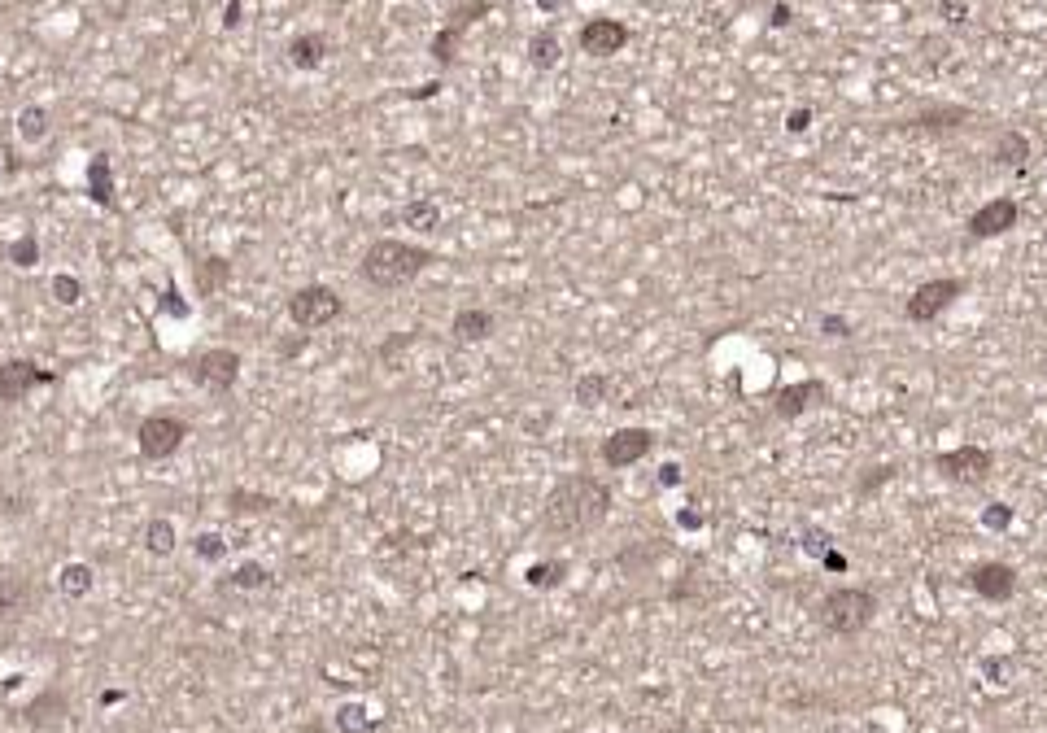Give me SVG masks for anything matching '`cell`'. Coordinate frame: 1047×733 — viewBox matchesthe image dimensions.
<instances>
[{
    "instance_id": "9c48e42d",
    "label": "cell",
    "mask_w": 1047,
    "mask_h": 733,
    "mask_svg": "<svg viewBox=\"0 0 1047 733\" xmlns=\"http://www.w3.org/2000/svg\"><path fill=\"white\" fill-rule=\"evenodd\" d=\"M965 280H956V275H943V280H925L917 293L904 302V315L908 323H934L938 315H943L947 306H956L960 297H965Z\"/></svg>"
},
{
    "instance_id": "74e56055",
    "label": "cell",
    "mask_w": 1047,
    "mask_h": 733,
    "mask_svg": "<svg viewBox=\"0 0 1047 733\" xmlns=\"http://www.w3.org/2000/svg\"><path fill=\"white\" fill-rule=\"evenodd\" d=\"M53 297H57V306H75L83 297V284L75 275H53Z\"/></svg>"
},
{
    "instance_id": "3957f363",
    "label": "cell",
    "mask_w": 1047,
    "mask_h": 733,
    "mask_svg": "<svg viewBox=\"0 0 1047 733\" xmlns=\"http://www.w3.org/2000/svg\"><path fill=\"white\" fill-rule=\"evenodd\" d=\"M873 616H877V598H873V590H864V585H838V590H829L821 603H816V620H821V629L834 633V638H860V633L873 624Z\"/></svg>"
},
{
    "instance_id": "1f68e13d",
    "label": "cell",
    "mask_w": 1047,
    "mask_h": 733,
    "mask_svg": "<svg viewBox=\"0 0 1047 733\" xmlns=\"http://www.w3.org/2000/svg\"><path fill=\"white\" fill-rule=\"evenodd\" d=\"M227 280H232V267H227L223 258H206V262H201V275H197V293H201V297H214Z\"/></svg>"
},
{
    "instance_id": "f6af8a7d",
    "label": "cell",
    "mask_w": 1047,
    "mask_h": 733,
    "mask_svg": "<svg viewBox=\"0 0 1047 733\" xmlns=\"http://www.w3.org/2000/svg\"><path fill=\"white\" fill-rule=\"evenodd\" d=\"M808 127H812V110H808V105H799V110L786 114V131H790V136H799V131H808Z\"/></svg>"
},
{
    "instance_id": "ee69618b",
    "label": "cell",
    "mask_w": 1047,
    "mask_h": 733,
    "mask_svg": "<svg viewBox=\"0 0 1047 733\" xmlns=\"http://www.w3.org/2000/svg\"><path fill=\"white\" fill-rule=\"evenodd\" d=\"M982 524H986V528H995V533H1000V528H1008V524H1013V511H1008L1004 502H991V507L982 511Z\"/></svg>"
},
{
    "instance_id": "e575fe53",
    "label": "cell",
    "mask_w": 1047,
    "mask_h": 733,
    "mask_svg": "<svg viewBox=\"0 0 1047 733\" xmlns=\"http://www.w3.org/2000/svg\"><path fill=\"white\" fill-rule=\"evenodd\" d=\"M659 555H664V546H651V550H646V546H633V550H620L616 563H620V568L629 572V576H637V568H651Z\"/></svg>"
},
{
    "instance_id": "d6986e66",
    "label": "cell",
    "mask_w": 1047,
    "mask_h": 733,
    "mask_svg": "<svg viewBox=\"0 0 1047 733\" xmlns=\"http://www.w3.org/2000/svg\"><path fill=\"white\" fill-rule=\"evenodd\" d=\"M284 53H288V62H293L297 70H319L323 62H328L332 44H328V35H323V31H302V35L288 40Z\"/></svg>"
},
{
    "instance_id": "f5cc1de1",
    "label": "cell",
    "mask_w": 1047,
    "mask_h": 733,
    "mask_svg": "<svg viewBox=\"0 0 1047 733\" xmlns=\"http://www.w3.org/2000/svg\"><path fill=\"white\" fill-rule=\"evenodd\" d=\"M559 5H563V0H537V9H546V14H555Z\"/></svg>"
},
{
    "instance_id": "484cf974",
    "label": "cell",
    "mask_w": 1047,
    "mask_h": 733,
    "mask_svg": "<svg viewBox=\"0 0 1047 733\" xmlns=\"http://www.w3.org/2000/svg\"><path fill=\"white\" fill-rule=\"evenodd\" d=\"M402 223L415 227L419 236H428V232H437V227H441V206L432 197H415V201H406V206H402Z\"/></svg>"
},
{
    "instance_id": "7dc6e473",
    "label": "cell",
    "mask_w": 1047,
    "mask_h": 733,
    "mask_svg": "<svg viewBox=\"0 0 1047 733\" xmlns=\"http://www.w3.org/2000/svg\"><path fill=\"white\" fill-rule=\"evenodd\" d=\"M790 18H794V14H790V5H786V0H777L773 14H768V27H773V31H786V27H790Z\"/></svg>"
},
{
    "instance_id": "f1b7e54d",
    "label": "cell",
    "mask_w": 1047,
    "mask_h": 733,
    "mask_svg": "<svg viewBox=\"0 0 1047 733\" xmlns=\"http://www.w3.org/2000/svg\"><path fill=\"white\" fill-rule=\"evenodd\" d=\"M275 581L267 563H240V568L227 576V590H267V585Z\"/></svg>"
},
{
    "instance_id": "816d5d0a",
    "label": "cell",
    "mask_w": 1047,
    "mask_h": 733,
    "mask_svg": "<svg viewBox=\"0 0 1047 733\" xmlns=\"http://www.w3.org/2000/svg\"><path fill=\"white\" fill-rule=\"evenodd\" d=\"M223 22H227V27H236V22H240V0H232V5H227V18H223Z\"/></svg>"
},
{
    "instance_id": "681fc988",
    "label": "cell",
    "mask_w": 1047,
    "mask_h": 733,
    "mask_svg": "<svg viewBox=\"0 0 1047 733\" xmlns=\"http://www.w3.org/2000/svg\"><path fill=\"white\" fill-rule=\"evenodd\" d=\"M441 92V79H432V83H419V88L411 92V101H428V96H437Z\"/></svg>"
},
{
    "instance_id": "836d02e7",
    "label": "cell",
    "mask_w": 1047,
    "mask_h": 733,
    "mask_svg": "<svg viewBox=\"0 0 1047 733\" xmlns=\"http://www.w3.org/2000/svg\"><path fill=\"white\" fill-rule=\"evenodd\" d=\"M192 555L206 559V563H223L227 559V542L219 533H197V537H192Z\"/></svg>"
},
{
    "instance_id": "8fae6325",
    "label": "cell",
    "mask_w": 1047,
    "mask_h": 733,
    "mask_svg": "<svg viewBox=\"0 0 1047 733\" xmlns=\"http://www.w3.org/2000/svg\"><path fill=\"white\" fill-rule=\"evenodd\" d=\"M70 694L62 686H44L35 699L22 703V725L31 733H62L70 725Z\"/></svg>"
},
{
    "instance_id": "8d00e7d4",
    "label": "cell",
    "mask_w": 1047,
    "mask_h": 733,
    "mask_svg": "<svg viewBox=\"0 0 1047 733\" xmlns=\"http://www.w3.org/2000/svg\"><path fill=\"white\" fill-rule=\"evenodd\" d=\"M9 262H14V267H35V262H40V245H35V236H22L18 245H9Z\"/></svg>"
},
{
    "instance_id": "bcb514c9",
    "label": "cell",
    "mask_w": 1047,
    "mask_h": 733,
    "mask_svg": "<svg viewBox=\"0 0 1047 733\" xmlns=\"http://www.w3.org/2000/svg\"><path fill=\"white\" fill-rule=\"evenodd\" d=\"M982 668L991 672V681H995V686H1008V672H1013V659H986Z\"/></svg>"
},
{
    "instance_id": "7402d4cb",
    "label": "cell",
    "mask_w": 1047,
    "mask_h": 733,
    "mask_svg": "<svg viewBox=\"0 0 1047 733\" xmlns=\"http://www.w3.org/2000/svg\"><path fill=\"white\" fill-rule=\"evenodd\" d=\"M969 114L965 105H930V110H921V114H912V123L904 127H930V131H952L960 123H969Z\"/></svg>"
},
{
    "instance_id": "4316f807",
    "label": "cell",
    "mask_w": 1047,
    "mask_h": 733,
    "mask_svg": "<svg viewBox=\"0 0 1047 733\" xmlns=\"http://www.w3.org/2000/svg\"><path fill=\"white\" fill-rule=\"evenodd\" d=\"M572 398L581 406H603L611 398V376H603V371H585V376H576Z\"/></svg>"
},
{
    "instance_id": "52a82bcc",
    "label": "cell",
    "mask_w": 1047,
    "mask_h": 733,
    "mask_svg": "<svg viewBox=\"0 0 1047 733\" xmlns=\"http://www.w3.org/2000/svg\"><path fill=\"white\" fill-rule=\"evenodd\" d=\"M40 581L31 572H0V629L31 620L40 611Z\"/></svg>"
},
{
    "instance_id": "83f0119b",
    "label": "cell",
    "mask_w": 1047,
    "mask_h": 733,
    "mask_svg": "<svg viewBox=\"0 0 1047 733\" xmlns=\"http://www.w3.org/2000/svg\"><path fill=\"white\" fill-rule=\"evenodd\" d=\"M92 581H96V572L88 568V563H66V568L57 572V590H62L66 598H88Z\"/></svg>"
},
{
    "instance_id": "5b68a950",
    "label": "cell",
    "mask_w": 1047,
    "mask_h": 733,
    "mask_svg": "<svg viewBox=\"0 0 1047 733\" xmlns=\"http://www.w3.org/2000/svg\"><path fill=\"white\" fill-rule=\"evenodd\" d=\"M188 437H192L188 419L158 411V415H144V419H140V428H136V450H140L144 463H162V459H171V454L184 450Z\"/></svg>"
},
{
    "instance_id": "277c9868",
    "label": "cell",
    "mask_w": 1047,
    "mask_h": 733,
    "mask_svg": "<svg viewBox=\"0 0 1047 733\" xmlns=\"http://www.w3.org/2000/svg\"><path fill=\"white\" fill-rule=\"evenodd\" d=\"M284 310H288V319H293V328L319 332V328H328V323H336L345 315V297L336 293L332 284H302V288L288 293Z\"/></svg>"
},
{
    "instance_id": "d590c367",
    "label": "cell",
    "mask_w": 1047,
    "mask_h": 733,
    "mask_svg": "<svg viewBox=\"0 0 1047 733\" xmlns=\"http://www.w3.org/2000/svg\"><path fill=\"white\" fill-rule=\"evenodd\" d=\"M227 507H232L236 515H258V511H271L275 502H271V498H262V494H245V489H232V494H227Z\"/></svg>"
},
{
    "instance_id": "f546056e",
    "label": "cell",
    "mask_w": 1047,
    "mask_h": 733,
    "mask_svg": "<svg viewBox=\"0 0 1047 733\" xmlns=\"http://www.w3.org/2000/svg\"><path fill=\"white\" fill-rule=\"evenodd\" d=\"M48 123H53V118H48L44 105H22L18 110V136L31 140V144H40L48 136Z\"/></svg>"
},
{
    "instance_id": "d4e9b609",
    "label": "cell",
    "mask_w": 1047,
    "mask_h": 733,
    "mask_svg": "<svg viewBox=\"0 0 1047 733\" xmlns=\"http://www.w3.org/2000/svg\"><path fill=\"white\" fill-rule=\"evenodd\" d=\"M563 62V40L555 31H537L533 40H528V66L533 70H555Z\"/></svg>"
},
{
    "instance_id": "5bb4252c",
    "label": "cell",
    "mask_w": 1047,
    "mask_h": 733,
    "mask_svg": "<svg viewBox=\"0 0 1047 733\" xmlns=\"http://www.w3.org/2000/svg\"><path fill=\"white\" fill-rule=\"evenodd\" d=\"M969 576V590L986 598V603H1008L1017 590V572L1008 568V563L1000 559H982V563H973V568L965 572Z\"/></svg>"
},
{
    "instance_id": "603a6c76",
    "label": "cell",
    "mask_w": 1047,
    "mask_h": 733,
    "mask_svg": "<svg viewBox=\"0 0 1047 733\" xmlns=\"http://www.w3.org/2000/svg\"><path fill=\"white\" fill-rule=\"evenodd\" d=\"M175 546H179V533H175V524L166 520V515H158V520L144 524V550H149L153 559H171Z\"/></svg>"
},
{
    "instance_id": "ba28073f",
    "label": "cell",
    "mask_w": 1047,
    "mask_h": 733,
    "mask_svg": "<svg viewBox=\"0 0 1047 733\" xmlns=\"http://www.w3.org/2000/svg\"><path fill=\"white\" fill-rule=\"evenodd\" d=\"M934 467L952 485H986L995 472V454L986 446H956V450L934 454Z\"/></svg>"
},
{
    "instance_id": "8992f818",
    "label": "cell",
    "mask_w": 1047,
    "mask_h": 733,
    "mask_svg": "<svg viewBox=\"0 0 1047 733\" xmlns=\"http://www.w3.org/2000/svg\"><path fill=\"white\" fill-rule=\"evenodd\" d=\"M489 0H472V5H459V9H450V22L432 35V44H428V57L437 62L441 70H450L454 62H459V44H463V35L476 27L480 18L489 14Z\"/></svg>"
},
{
    "instance_id": "30bf717a",
    "label": "cell",
    "mask_w": 1047,
    "mask_h": 733,
    "mask_svg": "<svg viewBox=\"0 0 1047 733\" xmlns=\"http://www.w3.org/2000/svg\"><path fill=\"white\" fill-rule=\"evenodd\" d=\"M240 367H245V358H240L236 350H227V345H214V350L197 354V363H192V380H197L206 393H219V398H227V393H232L236 384H240Z\"/></svg>"
},
{
    "instance_id": "60d3db41",
    "label": "cell",
    "mask_w": 1047,
    "mask_h": 733,
    "mask_svg": "<svg viewBox=\"0 0 1047 733\" xmlns=\"http://www.w3.org/2000/svg\"><path fill=\"white\" fill-rule=\"evenodd\" d=\"M821 332L829 336V341H851V319H842V315H825V319H821Z\"/></svg>"
},
{
    "instance_id": "ac0fdd59",
    "label": "cell",
    "mask_w": 1047,
    "mask_h": 733,
    "mask_svg": "<svg viewBox=\"0 0 1047 733\" xmlns=\"http://www.w3.org/2000/svg\"><path fill=\"white\" fill-rule=\"evenodd\" d=\"M450 332H454V341H459V345H480V341H489V336L498 332V315L485 310V306H463V310H454Z\"/></svg>"
},
{
    "instance_id": "c3c4849f",
    "label": "cell",
    "mask_w": 1047,
    "mask_h": 733,
    "mask_svg": "<svg viewBox=\"0 0 1047 733\" xmlns=\"http://www.w3.org/2000/svg\"><path fill=\"white\" fill-rule=\"evenodd\" d=\"M659 485H664V489L681 485V463H664V467H659Z\"/></svg>"
},
{
    "instance_id": "ffe728a7",
    "label": "cell",
    "mask_w": 1047,
    "mask_h": 733,
    "mask_svg": "<svg viewBox=\"0 0 1047 733\" xmlns=\"http://www.w3.org/2000/svg\"><path fill=\"white\" fill-rule=\"evenodd\" d=\"M991 158H995V166H1008V171H1026V162H1030V136H1026V131H1000V136H995Z\"/></svg>"
},
{
    "instance_id": "7a4b0ae2",
    "label": "cell",
    "mask_w": 1047,
    "mask_h": 733,
    "mask_svg": "<svg viewBox=\"0 0 1047 733\" xmlns=\"http://www.w3.org/2000/svg\"><path fill=\"white\" fill-rule=\"evenodd\" d=\"M437 254H432L428 245H415V240H397V236H384L376 245H367L363 254V267H358V280L371 284L376 293H393V288H406L415 284L419 275H424Z\"/></svg>"
},
{
    "instance_id": "ab89813d",
    "label": "cell",
    "mask_w": 1047,
    "mask_h": 733,
    "mask_svg": "<svg viewBox=\"0 0 1047 733\" xmlns=\"http://www.w3.org/2000/svg\"><path fill=\"white\" fill-rule=\"evenodd\" d=\"M890 476H895V467H869V476H860V480H856V494H860V498H869L873 489H882Z\"/></svg>"
},
{
    "instance_id": "b9f144b4",
    "label": "cell",
    "mask_w": 1047,
    "mask_h": 733,
    "mask_svg": "<svg viewBox=\"0 0 1047 733\" xmlns=\"http://www.w3.org/2000/svg\"><path fill=\"white\" fill-rule=\"evenodd\" d=\"M938 14L952 22V27H965V22H969V5H965V0H938Z\"/></svg>"
},
{
    "instance_id": "6da1fadb",
    "label": "cell",
    "mask_w": 1047,
    "mask_h": 733,
    "mask_svg": "<svg viewBox=\"0 0 1047 733\" xmlns=\"http://www.w3.org/2000/svg\"><path fill=\"white\" fill-rule=\"evenodd\" d=\"M611 515V485L589 472L563 476L541 502V533L550 537H589Z\"/></svg>"
},
{
    "instance_id": "d6a6232c",
    "label": "cell",
    "mask_w": 1047,
    "mask_h": 733,
    "mask_svg": "<svg viewBox=\"0 0 1047 733\" xmlns=\"http://www.w3.org/2000/svg\"><path fill=\"white\" fill-rule=\"evenodd\" d=\"M415 341H419L415 332H393V336H384V341H380V350H376V358H380V367H393L397 358H402L406 350H411Z\"/></svg>"
},
{
    "instance_id": "e0dca14e",
    "label": "cell",
    "mask_w": 1047,
    "mask_h": 733,
    "mask_svg": "<svg viewBox=\"0 0 1047 733\" xmlns=\"http://www.w3.org/2000/svg\"><path fill=\"white\" fill-rule=\"evenodd\" d=\"M825 402H829V384L825 380H799V384L777 389L773 415L777 419H799V415H808L812 406H825Z\"/></svg>"
},
{
    "instance_id": "cb8c5ba5",
    "label": "cell",
    "mask_w": 1047,
    "mask_h": 733,
    "mask_svg": "<svg viewBox=\"0 0 1047 733\" xmlns=\"http://www.w3.org/2000/svg\"><path fill=\"white\" fill-rule=\"evenodd\" d=\"M568 581V563L563 559H537L524 568V585L528 590H559Z\"/></svg>"
},
{
    "instance_id": "f907efd6",
    "label": "cell",
    "mask_w": 1047,
    "mask_h": 733,
    "mask_svg": "<svg viewBox=\"0 0 1047 733\" xmlns=\"http://www.w3.org/2000/svg\"><path fill=\"white\" fill-rule=\"evenodd\" d=\"M821 563H825V568H829V572H838V576H842V572H847V555H838V550H829V555H825Z\"/></svg>"
},
{
    "instance_id": "44dd1931",
    "label": "cell",
    "mask_w": 1047,
    "mask_h": 733,
    "mask_svg": "<svg viewBox=\"0 0 1047 733\" xmlns=\"http://www.w3.org/2000/svg\"><path fill=\"white\" fill-rule=\"evenodd\" d=\"M88 192L101 210H114V171H110V153H96L88 162Z\"/></svg>"
},
{
    "instance_id": "7bdbcfd3",
    "label": "cell",
    "mask_w": 1047,
    "mask_h": 733,
    "mask_svg": "<svg viewBox=\"0 0 1047 733\" xmlns=\"http://www.w3.org/2000/svg\"><path fill=\"white\" fill-rule=\"evenodd\" d=\"M306 345H310V332L297 328V336H284V341L275 345V354H280V358H297V354H306Z\"/></svg>"
},
{
    "instance_id": "2e32d148",
    "label": "cell",
    "mask_w": 1047,
    "mask_h": 733,
    "mask_svg": "<svg viewBox=\"0 0 1047 733\" xmlns=\"http://www.w3.org/2000/svg\"><path fill=\"white\" fill-rule=\"evenodd\" d=\"M1021 219V206L1013 197H995V201H986V206H978L969 214V236L973 240H995V236H1004V232H1013Z\"/></svg>"
},
{
    "instance_id": "4fadbf2b",
    "label": "cell",
    "mask_w": 1047,
    "mask_h": 733,
    "mask_svg": "<svg viewBox=\"0 0 1047 733\" xmlns=\"http://www.w3.org/2000/svg\"><path fill=\"white\" fill-rule=\"evenodd\" d=\"M651 450H655V432H651V428H616V432H611V437L603 441L598 459H603L611 472H624V467L642 463Z\"/></svg>"
},
{
    "instance_id": "9a60e30c",
    "label": "cell",
    "mask_w": 1047,
    "mask_h": 733,
    "mask_svg": "<svg viewBox=\"0 0 1047 733\" xmlns=\"http://www.w3.org/2000/svg\"><path fill=\"white\" fill-rule=\"evenodd\" d=\"M629 40H633V31L624 27L620 18H589L581 27V35H576L581 53H589V57H616V53H624Z\"/></svg>"
},
{
    "instance_id": "4dcf8cb0",
    "label": "cell",
    "mask_w": 1047,
    "mask_h": 733,
    "mask_svg": "<svg viewBox=\"0 0 1047 733\" xmlns=\"http://www.w3.org/2000/svg\"><path fill=\"white\" fill-rule=\"evenodd\" d=\"M332 725L341 733H367V729H376V720H371V712L363 703H341L332 716Z\"/></svg>"
},
{
    "instance_id": "7c38bea8",
    "label": "cell",
    "mask_w": 1047,
    "mask_h": 733,
    "mask_svg": "<svg viewBox=\"0 0 1047 733\" xmlns=\"http://www.w3.org/2000/svg\"><path fill=\"white\" fill-rule=\"evenodd\" d=\"M48 384H57L53 371L35 367L31 358H9V363H0V406L27 402L35 389H48Z\"/></svg>"
},
{
    "instance_id": "f35d334b",
    "label": "cell",
    "mask_w": 1047,
    "mask_h": 733,
    "mask_svg": "<svg viewBox=\"0 0 1047 733\" xmlns=\"http://www.w3.org/2000/svg\"><path fill=\"white\" fill-rule=\"evenodd\" d=\"M829 550H834V542H829V533H825V528H803V555H812V559H825Z\"/></svg>"
}]
</instances>
